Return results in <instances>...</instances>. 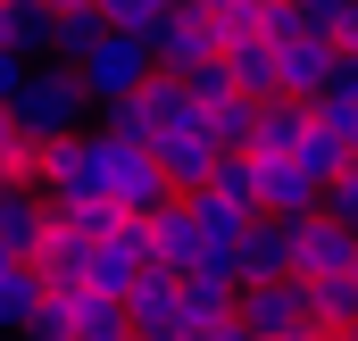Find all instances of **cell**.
I'll return each instance as SVG.
<instances>
[{
    "label": "cell",
    "mask_w": 358,
    "mask_h": 341,
    "mask_svg": "<svg viewBox=\"0 0 358 341\" xmlns=\"http://www.w3.org/2000/svg\"><path fill=\"white\" fill-rule=\"evenodd\" d=\"M84 125H92V108H84V92H76V75H67L59 59L25 67V84L8 92V133H17L25 150L67 142V133H84Z\"/></svg>",
    "instance_id": "obj_1"
},
{
    "label": "cell",
    "mask_w": 358,
    "mask_h": 341,
    "mask_svg": "<svg viewBox=\"0 0 358 341\" xmlns=\"http://www.w3.org/2000/svg\"><path fill=\"white\" fill-rule=\"evenodd\" d=\"M84 142H92V191H100L117 217H150V208L176 200L167 175H159V159H150L142 142H117L108 125H84Z\"/></svg>",
    "instance_id": "obj_2"
},
{
    "label": "cell",
    "mask_w": 358,
    "mask_h": 341,
    "mask_svg": "<svg viewBox=\"0 0 358 341\" xmlns=\"http://www.w3.org/2000/svg\"><path fill=\"white\" fill-rule=\"evenodd\" d=\"M67 75H76V92H84V108L100 117V108H117V100H134V92L159 75V59H150V42L142 34H100L84 59H67Z\"/></svg>",
    "instance_id": "obj_3"
},
{
    "label": "cell",
    "mask_w": 358,
    "mask_h": 341,
    "mask_svg": "<svg viewBox=\"0 0 358 341\" xmlns=\"http://www.w3.org/2000/svg\"><path fill=\"white\" fill-rule=\"evenodd\" d=\"M234 325L259 341H292L308 333V283L300 275H267V283H242L234 291Z\"/></svg>",
    "instance_id": "obj_4"
},
{
    "label": "cell",
    "mask_w": 358,
    "mask_h": 341,
    "mask_svg": "<svg viewBox=\"0 0 358 341\" xmlns=\"http://www.w3.org/2000/svg\"><path fill=\"white\" fill-rule=\"evenodd\" d=\"M142 275H150V233H142V217H117V225L84 250V283L108 291V300H125Z\"/></svg>",
    "instance_id": "obj_5"
},
{
    "label": "cell",
    "mask_w": 358,
    "mask_h": 341,
    "mask_svg": "<svg viewBox=\"0 0 358 341\" xmlns=\"http://www.w3.org/2000/svg\"><path fill=\"white\" fill-rule=\"evenodd\" d=\"M150 59H159V75H183V67H200V59H217V17L208 8H192V0H176L150 34Z\"/></svg>",
    "instance_id": "obj_6"
},
{
    "label": "cell",
    "mask_w": 358,
    "mask_h": 341,
    "mask_svg": "<svg viewBox=\"0 0 358 341\" xmlns=\"http://www.w3.org/2000/svg\"><path fill=\"white\" fill-rule=\"evenodd\" d=\"M350 266H358V233L350 225H334L325 208H317V217H292V275H300V283L350 275Z\"/></svg>",
    "instance_id": "obj_7"
},
{
    "label": "cell",
    "mask_w": 358,
    "mask_h": 341,
    "mask_svg": "<svg viewBox=\"0 0 358 341\" xmlns=\"http://www.w3.org/2000/svg\"><path fill=\"white\" fill-rule=\"evenodd\" d=\"M125 333L134 341H192V317H183V291H176V275H142L134 291H125Z\"/></svg>",
    "instance_id": "obj_8"
},
{
    "label": "cell",
    "mask_w": 358,
    "mask_h": 341,
    "mask_svg": "<svg viewBox=\"0 0 358 341\" xmlns=\"http://www.w3.org/2000/svg\"><path fill=\"white\" fill-rule=\"evenodd\" d=\"M150 159H159V175H167V191L183 200V191H200V183L217 175L225 150H217V142L200 133V117H192V125H176V133H159V142H150Z\"/></svg>",
    "instance_id": "obj_9"
},
{
    "label": "cell",
    "mask_w": 358,
    "mask_h": 341,
    "mask_svg": "<svg viewBox=\"0 0 358 341\" xmlns=\"http://www.w3.org/2000/svg\"><path fill=\"white\" fill-rule=\"evenodd\" d=\"M334 67H342V50H334V42H317V34L275 42V92H283V100H317V92L334 84Z\"/></svg>",
    "instance_id": "obj_10"
},
{
    "label": "cell",
    "mask_w": 358,
    "mask_h": 341,
    "mask_svg": "<svg viewBox=\"0 0 358 341\" xmlns=\"http://www.w3.org/2000/svg\"><path fill=\"white\" fill-rule=\"evenodd\" d=\"M250 200H259V217H317V183L292 167V159H250Z\"/></svg>",
    "instance_id": "obj_11"
},
{
    "label": "cell",
    "mask_w": 358,
    "mask_h": 341,
    "mask_svg": "<svg viewBox=\"0 0 358 341\" xmlns=\"http://www.w3.org/2000/svg\"><path fill=\"white\" fill-rule=\"evenodd\" d=\"M50 242V200L34 183H0V250L8 258H34Z\"/></svg>",
    "instance_id": "obj_12"
},
{
    "label": "cell",
    "mask_w": 358,
    "mask_h": 341,
    "mask_svg": "<svg viewBox=\"0 0 358 341\" xmlns=\"http://www.w3.org/2000/svg\"><path fill=\"white\" fill-rule=\"evenodd\" d=\"M300 133H308V100H250V150L242 159H292L300 150Z\"/></svg>",
    "instance_id": "obj_13"
},
{
    "label": "cell",
    "mask_w": 358,
    "mask_h": 341,
    "mask_svg": "<svg viewBox=\"0 0 358 341\" xmlns=\"http://www.w3.org/2000/svg\"><path fill=\"white\" fill-rule=\"evenodd\" d=\"M142 233H150V266H159V275H183V266L200 258V225H192V208H183V200L150 208V217H142Z\"/></svg>",
    "instance_id": "obj_14"
},
{
    "label": "cell",
    "mask_w": 358,
    "mask_h": 341,
    "mask_svg": "<svg viewBox=\"0 0 358 341\" xmlns=\"http://www.w3.org/2000/svg\"><path fill=\"white\" fill-rule=\"evenodd\" d=\"M234 250H242V283H267V275H292V217H250Z\"/></svg>",
    "instance_id": "obj_15"
},
{
    "label": "cell",
    "mask_w": 358,
    "mask_h": 341,
    "mask_svg": "<svg viewBox=\"0 0 358 341\" xmlns=\"http://www.w3.org/2000/svg\"><path fill=\"white\" fill-rule=\"evenodd\" d=\"M67 300V341H134L125 333V300H108V291H59Z\"/></svg>",
    "instance_id": "obj_16"
},
{
    "label": "cell",
    "mask_w": 358,
    "mask_h": 341,
    "mask_svg": "<svg viewBox=\"0 0 358 341\" xmlns=\"http://www.w3.org/2000/svg\"><path fill=\"white\" fill-rule=\"evenodd\" d=\"M217 59H225V75H234V92H242V100H275V42H267V34L225 42Z\"/></svg>",
    "instance_id": "obj_17"
},
{
    "label": "cell",
    "mask_w": 358,
    "mask_h": 341,
    "mask_svg": "<svg viewBox=\"0 0 358 341\" xmlns=\"http://www.w3.org/2000/svg\"><path fill=\"white\" fill-rule=\"evenodd\" d=\"M358 325V266L350 275H317L308 283V333H350Z\"/></svg>",
    "instance_id": "obj_18"
},
{
    "label": "cell",
    "mask_w": 358,
    "mask_h": 341,
    "mask_svg": "<svg viewBox=\"0 0 358 341\" xmlns=\"http://www.w3.org/2000/svg\"><path fill=\"white\" fill-rule=\"evenodd\" d=\"M0 34H8V59H25V67L50 59V8L42 0H8L0 8Z\"/></svg>",
    "instance_id": "obj_19"
},
{
    "label": "cell",
    "mask_w": 358,
    "mask_h": 341,
    "mask_svg": "<svg viewBox=\"0 0 358 341\" xmlns=\"http://www.w3.org/2000/svg\"><path fill=\"white\" fill-rule=\"evenodd\" d=\"M100 34H108V25H100V8H92V0H59V8H50V59H59V67H67V59H84Z\"/></svg>",
    "instance_id": "obj_20"
},
{
    "label": "cell",
    "mask_w": 358,
    "mask_h": 341,
    "mask_svg": "<svg viewBox=\"0 0 358 341\" xmlns=\"http://www.w3.org/2000/svg\"><path fill=\"white\" fill-rule=\"evenodd\" d=\"M292 167L308 175V183H317V191H325V183H334V175L350 167V150H342V142H334V133H325V125H317V117H308V133H300V150H292Z\"/></svg>",
    "instance_id": "obj_21"
},
{
    "label": "cell",
    "mask_w": 358,
    "mask_h": 341,
    "mask_svg": "<svg viewBox=\"0 0 358 341\" xmlns=\"http://www.w3.org/2000/svg\"><path fill=\"white\" fill-rule=\"evenodd\" d=\"M200 133H208V142H217L225 159H242V150H250V100L234 92V100H217V108H200Z\"/></svg>",
    "instance_id": "obj_22"
},
{
    "label": "cell",
    "mask_w": 358,
    "mask_h": 341,
    "mask_svg": "<svg viewBox=\"0 0 358 341\" xmlns=\"http://www.w3.org/2000/svg\"><path fill=\"white\" fill-rule=\"evenodd\" d=\"M176 92L192 100V108H217V100H234V75H225V59H200V67H183Z\"/></svg>",
    "instance_id": "obj_23"
},
{
    "label": "cell",
    "mask_w": 358,
    "mask_h": 341,
    "mask_svg": "<svg viewBox=\"0 0 358 341\" xmlns=\"http://www.w3.org/2000/svg\"><path fill=\"white\" fill-rule=\"evenodd\" d=\"M92 8H100V25H117V34H150L176 0H92Z\"/></svg>",
    "instance_id": "obj_24"
},
{
    "label": "cell",
    "mask_w": 358,
    "mask_h": 341,
    "mask_svg": "<svg viewBox=\"0 0 358 341\" xmlns=\"http://www.w3.org/2000/svg\"><path fill=\"white\" fill-rule=\"evenodd\" d=\"M317 208H325L334 225H350V233H358V159L334 175V183H325V200H317Z\"/></svg>",
    "instance_id": "obj_25"
},
{
    "label": "cell",
    "mask_w": 358,
    "mask_h": 341,
    "mask_svg": "<svg viewBox=\"0 0 358 341\" xmlns=\"http://www.w3.org/2000/svg\"><path fill=\"white\" fill-rule=\"evenodd\" d=\"M292 17H300V34H317V42H334V25L350 17V0H292Z\"/></svg>",
    "instance_id": "obj_26"
},
{
    "label": "cell",
    "mask_w": 358,
    "mask_h": 341,
    "mask_svg": "<svg viewBox=\"0 0 358 341\" xmlns=\"http://www.w3.org/2000/svg\"><path fill=\"white\" fill-rule=\"evenodd\" d=\"M334 50H342V59H350V67H358V0H350V17L334 25Z\"/></svg>",
    "instance_id": "obj_27"
},
{
    "label": "cell",
    "mask_w": 358,
    "mask_h": 341,
    "mask_svg": "<svg viewBox=\"0 0 358 341\" xmlns=\"http://www.w3.org/2000/svg\"><path fill=\"white\" fill-rule=\"evenodd\" d=\"M17 84H25V59H8V50H0V100H8Z\"/></svg>",
    "instance_id": "obj_28"
},
{
    "label": "cell",
    "mask_w": 358,
    "mask_h": 341,
    "mask_svg": "<svg viewBox=\"0 0 358 341\" xmlns=\"http://www.w3.org/2000/svg\"><path fill=\"white\" fill-rule=\"evenodd\" d=\"M192 8H208V17H225V8H242V0H192Z\"/></svg>",
    "instance_id": "obj_29"
},
{
    "label": "cell",
    "mask_w": 358,
    "mask_h": 341,
    "mask_svg": "<svg viewBox=\"0 0 358 341\" xmlns=\"http://www.w3.org/2000/svg\"><path fill=\"white\" fill-rule=\"evenodd\" d=\"M342 341H358V325H350V333H342Z\"/></svg>",
    "instance_id": "obj_30"
},
{
    "label": "cell",
    "mask_w": 358,
    "mask_h": 341,
    "mask_svg": "<svg viewBox=\"0 0 358 341\" xmlns=\"http://www.w3.org/2000/svg\"><path fill=\"white\" fill-rule=\"evenodd\" d=\"M42 8H59V0H42Z\"/></svg>",
    "instance_id": "obj_31"
},
{
    "label": "cell",
    "mask_w": 358,
    "mask_h": 341,
    "mask_svg": "<svg viewBox=\"0 0 358 341\" xmlns=\"http://www.w3.org/2000/svg\"><path fill=\"white\" fill-rule=\"evenodd\" d=\"M0 341H8V333H0Z\"/></svg>",
    "instance_id": "obj_32"
}]
</instances>
